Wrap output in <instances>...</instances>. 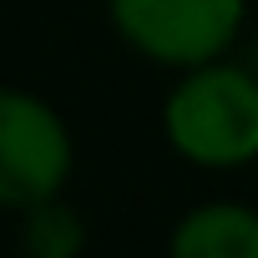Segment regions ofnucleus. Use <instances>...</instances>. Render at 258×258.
Here are the masks:
<instances>
[{"mask_svg": "<svg viewBox=\"0 0 258 258\" xmlns=\"http://www.w3.org/2000/svg\"><path fill=\"white\" fill-rule=\"evenodd\" d=\"M162 132L198 167H243L258 157V71L208 61L167 91Z\"/></svg>", "mask_w": 258, "mask_h": 258, "instance_id": "1", "label": "nucleus"}, {"mask_svg": "<svg viewBox=\"0 0 258 258\" xmlns=\"http://www.w3.org/2000/svg\"><path fill=\"white\" fill-rule=\"evenodd\" d=\"M76 147L61 111L21 86H0V208H36L61 198Z\"/></svg>", "mask_w": 258, "mask_h": 258, "instance_id": "2", "label": "nucleus"}, {"mask_svg": "<svg viewBox=\"0 0 258 258\" xmlns=\"http://www.w3.org/2000/svg\"><path fill=\"white\" fill-rule=\"evenodd\" d=\"M121 41L157 66H208L243 31V0H106Z\"/></svg>", "mask_w": 258, "mask_h": 258, "instance_id": "3", "label": "nucleus"}, {"mask_svg": "<svg viewBox=\"0 0 258 258\" xmlns=\"http://www.w3.org/2000/svg\"><path fill=\"white\" fill-rule=\"evenodd\" d=\"M167 258H258V213L243 203H203L172 228Z\"/></svg>", "mask_w": 258, "mask_h": 258, "instance_id": "4", "label": "nucleus"}, {"mask_svg": "<svg viewBox=\"0 0 258 258\" xmlns=\"http://www.w3.org/2000/svg\"><path fill=\"white\" fill-rule=\"evenodd\" d=\"M81 243H86V233H81V213H76V208H66L61 198L26 208L21 248H26L31 258H76V253H81Z\"/></svg>", "mask_w": 258, "mask_h": 258, "instance_id": "5", "label": "nucleus"}, {"mask_svg": "<svg viewBox=\"0 0 258 258\" xmlns=\"http://www.w3.org/2000/svg\"><path fill=\"white\" fill-rule=\"evenodd\" d=\"M253 71H258V31H253Z\"/></svg>", "mask_w": 258, "mask_h": 258, "instance_id": "6", "label": "nucleus"}]
</instances>
